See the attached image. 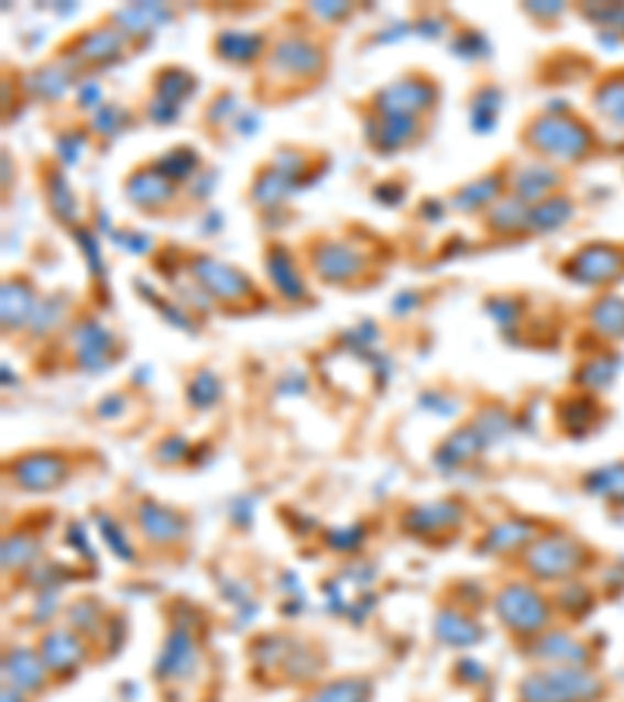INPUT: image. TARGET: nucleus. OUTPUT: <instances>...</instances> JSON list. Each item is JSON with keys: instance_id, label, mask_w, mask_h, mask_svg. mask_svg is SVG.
Segmentation results:
<instances>
[{"instance_id": "1", "label": "nucleus", "mask_w": 624, "mask_h": 702, "mask_svg": "<svg viewBox=\"0 0 624 702\" xmlns=\"http://www.w3.org/2000/svg\"><path fill=\"white\" fill-rule=\"evenodd\" d=\"M522 147L534 156L544 160L549 166H578L596 147L593 129L587 125L581 116L571 113H534L522 125Z\"/></svg>"}, {"instance_id": "2", "label": "nucleus", "mask_w": 624, "mask_h": 702, "mask_svg": "<svg viewBox=\"0 0 624 702\" xmlns=\"http://www.w3.org/2000/svg\"><path fill=\"white\" fill-rule=\"evenodd\" d=\"M185 272L194 285L207 294L212 304L219 306H247L260 309L265 304L260 285L247 275L244 268L231 266L226 260L204 253V250H185Z\"/></svg>"}, {"instance_id": "3", "label": "nucleus", "mask_w": 624, "mask_h": 702, "mask_svg": "<svg viewBox=\"0 0 624 702\" xmlns=\"http://www.w3.org/2000/svg\"><path fill=\"white\" fill-rule=\"evenodd\" d=\"M369 250L347 241V238H331L319 234L309 238V253L306 263L316 282L328 287H360L362 278L369 275Z\"/></svg>"}, {"instance_id": "4", "label": "nucleus", "mask_w": 624, "mask_h": 702, "mask_svg": "<svg viewBox=\"0 0 624 702\" xmlns=\"http://www.w3.org/2000/svg\"><path fill=\"white\" fill-rule=\"evenodd\" d=\"M603 690V681L581 665H547L522 681L518 696L522 702H596Z\"/></svg>"}, {"instance_id": "5", "label": "nucleus", "mask_w": 624, "mask_h": 702, "mask_svg": "<svg viewBox=\"0 0 624 702\" xmlns=\"http://www.w3.org/2000/svg\"><path fill=\"white\" fill-rule=\"evenodd\" d=\"M265 69L275 81L313 85L328 73V51L306 32H287L272 41Z\"/></svg>"}, {"instance_id": "6", "label": "nucleus", "mask_w": 624, "mask_h": 702, "mask_svg": "<svg viewBox=\"0 0 624 702\" xmlns=\"http://www.w3.org/2000/svg\"><path fill=\"white\" fill-rule=\"evenodd\" d=\"M493 612L515 637H540L544 630H549V618H552L547 596L525 581L503 584L493 596Z\"/></svg>"}, {"instance_id": "7", "label": "nucleus", "mask_w": 624, "mask_h": 702, "mask_svg": "<svg viewBox=\"0 0 624 702\" xmlns=\"http://www.w3.org/2000/svg\"><path fill=\"white\" fill-rule=\"evenodd\" d=\"M440 107V85L425 73H406L387 85H381L375 95L369 97L372 113L379 116H413L425 119Z\"/></svg>"}, {"instance_id": "8", "label": "nucleus", "mask_w": 624, "mask_h": 702, "mask_svg": "<svg viewBox=\"0 0 624 702\" xmlns=\"http://www.w3.org/2000/svg\"><path fill=\"white\" fill-rule=\"evenodd\" d=\"M129 47H132V41L125 39L113 22H103V25H91V29L73 35L59 47L57 57L66 59L78 76L88 78L85 73H97V69L122 63Z\"/></svg>"}, {"instance_id": "9", "label": "nucleus", "mask_w": 624, "mask_h": 702, "mask_svg": "<svg viewBox=\"0 0 624 702\" xmlns=\"http://www.w3.org/2000/svg\"><path fill=\"white\" fill-rule=\"evenodd\" d=\"M587 566V550L568 534H537L525 550V569L537 581H571Z\"/></svg>"}, {"instance_id": "10", "label": "nucleus", "mask_w": 624, "mask_h": 702, "mask_svg": "<svg viewBox=\"0 0 624 702\" xmlns=\"http://www.w3.org/2000/svg\"><path fill=\"white\" fill-rule=\"evenodd\" d=\"M559 272L571 285L605 287L624 278V248L609 241H590L578 248L566 263H559Z\"/></svg>"}, {"instance_id": "11", "label": "nucleus", "mask_w": 624, "mask_h": 702, "mask_svg": "<svg viewBox=\"0 0 624 702\" xmlns=\"http://www.w3.org/2000/svg\"><path fill=\"white\" fill-rule=\"evenodd\" d=\"M10 481L29 494H47L69 481V459L59 450H32L7 462Z\"/></svg>"}, {"instance_id": "12", "label": "nucleus", "mask_w": 624, "mask_h": 702, "mask_svg": "<svg viewBox=\"0 0 624 702\" xmlns=\"http://www.w3.org/2000/svg\"><path fill=\"white\" fill-rule=\"evenodd\" d=\"M122 194H125V200H129L138 212H144V216H163V212L178 200L182 188L156 169L153 160H147V163H141L138 169H132L125 175Z\"/></svg>"}, {"instance_id": "13", "label": "nucleus", "mask_w": 624, "mask_h": 702, "mask_svg": "<svg viewBox=\"0 0 624 702\" xmlns=\"http://www.w3.org/2000/svg\"><path fill=\"white\" fill-rule=\"evenodd\" d=\"M362 125H365L362 129L365 147L375 151L379 156H397L406 147H416L422 134H425L422 119H413V116H379L365 110Z\"/></svg>"}, {"instance_id": "14", "label": "nucleus", "mask_w": 624, "mask_h": 702, "mask_svg": "<svg viewBox=\"0 0 624 702\" xmlns=\"http://www.w3.org/2000/svg\"><path fill=\"white\" fill-rule=\"evenodd\" d=\"M39 285L25 275V272H10L0 285V322H3V334H17L25 331L41 304Z\"/></svg>"}, {"instance_id": "15", "label": "nucleus", "mask_w": 624, "mask_h": 702, "mask_svg": "<svg viewBox=\"0 0 624 702\" xmlns=\"http://www.w3.org/2000/svg\"><path fill=\"white\" fill-rule=\"evenodd\" d=\"M263 268L265 282H269V287L282 297L284 304H303V300L309 297V282H306V275H303L294 250L287 248V244L272 241L263 253Z\"/></svg>"}, {"instance_id": "16", "label": "nucleus", "mask_w": 624, "mask_h": 702, "mask_svg": "<svg viewBox=\"0 0 624 702\" xmlns=\"http://www.w3.org/2000/svg\"><path fill=\"white\" fill-rule=\"evenodd\" d=\"M510 194V166H496V169L478 175L472 182L459 185V188L447 197V207L462 216H484L488 209L503 200Z\"/></svg>"}, {"instance_id": "17", "label": "nucleus", "mask_w": 624, "mask_h": 702, "mask_svg": "<svg viewBox=\"0 0 624 702\" xmlns=\"http://www.w3.org/2000/svg\"><path fill=\"white\" fill-rule=\"evenodd\" d=\"M69 341H73L76 369H81V372H100V369H107L119 360L116 334L97 319H81V322L73 325Z\"/></svg>"}, {"instance_id": "18", "label": "nucleus", "mask_w": 624, "mask_h": 702, "mask_svg": "<svg viewBox=\"0 0 624 702\" xmlns=\"http://www.w3.org/2000/svg\"><path fill=\"white\" fill-rule=\"evenodd\" d=\"M76 69L63 57H51L47 63H41L39 69H32L29 76L22 78V91L29 100H41V103H57L69 95L73 88H78Z\"/></svg>"}, {"instance_id": "19", "label": "nucleus", "mask_w": 624, "mask_h": 702, "mask_svg": "<svg viewBox=\"0 0 624 702\" xmlns=\"http://www.w3.org/2000/svg\"><path fill=\"white\" fill-rule=\"evenodd\" d=\"M562 182H566V172L559 166H549L544 160H528V163L510 169V194L522 197L530 207L559 194Z\"/></svg>"}, {"instance_id": "20", "label": "nucleus", "mask_w": 624, "mask_h": 702, "mask_svg": "<svg viewBox=\"0 0 624 702\" xmlns=\"http://www.w3.org/2000/svg\"><path fill=\"white\" fill-rule=\"evenodd\" d=\"M197 659H200V649H197V640H194V630H190V625L175 622L169 627L166 644L160 649L156 674H160V681H185L188 674H194Z\"/></svg>"}, {"instance_id": "21", "label": "nucleus", "mask_w": 624, "mask_h": 702, "mask_svg": "<svg viewBox=\"0 0 624 702\" xmlns=\"http://www.w3.org/2000/svg\"><path fill=\"white\" fill-rule=\"evenodd\" d=\"M269 35L263 32H244V29H222L212 39V54L238 69H250L269 57Z\"/></svg>"}, {"instance_id": "22", "label": "nucleus", "mask_w": 624, "mask_h": 702, "mask_svg": "<svg viewBox=\"0 0 624 702\" xmlns=\"http://www.w3.org/2000/svg\"><path fill=\"white\" fill-rule=\"evenodd\" d=\"M309 185V178H297V175H291V172L278 169V166H272V163H265L256 169L253 175V182H250V190H247V197H250V204L260 209H282L297 190H303Z\"/></svg>"}, {"instance_id": "23", "label": "nucleus", "mask_w": 624, "mask_h": 702, "mask_svg": "<svg viewBox=\"0 0 624 702\" xmlns=\"http://www.w3.org/2000/svg\"><path fill=\"white\" fill-rule=\"evenodd\" d=\"M39 652L44 665H47V671H54V674H73L85 662L88 646L81 640V634L73 630V627H51L41 637Z\"/></svg>"}, {"instance_id": "24", "label": "nucleus", "mask_w": 624, "mask_h": 702, "mask_svg": "<svg viewBox=\"0 0 624 702\" xmlns=\"http://www.w3.org/2000/svg\"><path fill=\"white\" fill-rule=\"evenodd\" d=\"M462 515H466V509L456 500H435V503H422L416 509H409L403 525L418 540H431L435 544L444 531H456L459 528Z\"/></svg>"}, {"instance_id": "25", "label": "nucleus", "mask_w": 624, "mask_h": 702, "mask_svg": "<svg viewBox=\"0 0 624 702\" xmlns=\"http://www.w3.org/2000/svg\"><path fill=\"white\" fill-rule=\"evenodd\" d=\"M138 531L156 547H172V544H178L188 534V518L178 509H172V506L156 503V500H141V506H138Z\"/></svg>"}, {"instance_id": "26", "label": "nucleus", "mask_w": 624, "mask_h": 702, "mask_svg": "<svg viewBox=\"0 0 624 702\" xmlns=\"http://www.w3.org/2000/svg\"><path fill=\"white\" fill-rule=\"evenodd\" d=\"M172 20H175V10L166 3H129V7L110 13V22L129 41H138V35L151 39L156 29L169 25Z\"/></svg>"}, {"instance_id": "27", "label": "nucleus", "mask_w": 624, "mask_h": 702, "mask_svg": "<svg viewBox=\"0 0 624 702\" xmlns=\"http://www.w3.org/2000/svg\"><path fill=\"white\" fill-rule=\"evenodd\" d=\"M537 540V525L528 518H510L500 522L484 531V537L478 540V552L481 556H506V552L528 550L530 544Z\"/></svg>"}, {"instance_id": "28", "label": "nucleus", "mask_w": 624, "mask_h": 702, "mask_svg": "<svg viewBox=\"0 0 624 702\" xmlns=\"http://www.w3.org/2000/svg\"><path fill=\"white\" fill-rule=\"evenodd\" d=\"M41 185H44V200H47V209L54 212V219L63 222V226H69V231L81 226V222H78V219H81V207H78L76 190L69 185L63 166H47Z\"/></svg>"}, {"instance_id": "29", "label": "nucleus", "mask_w": 624, "mask_h": 702, "mask_svg": "<svg viewBox=\"0 0 624 702\" xmlns=\"http://www.w3.org/2000/svg\"><path fill=\"white\" fill-rule=\"evenodd\" d=\"M528 212L530 204H525L522 197L515 194H506L503 200H496L484 216H481V226L493 238H525V228H528Z\"/></svg>"}, {"instance_id": "30", "label": "nucleus", "mask_w": 624, "mask_h": 702, "mask_svg": "<svg viewBox=\"0 0 624 702\" xmlns=\"http://www.w3.org/2000/svg\"><path fill=\"white\" fill-rule=\"evenodd\" d=\"M3 674H7V681H13L17 690H41L47 678V665L41 659L39 649L13 646L3 656Z\"/></svg>"}, {"instance_id": "31", "label": "nucleus", "mask_w": 624, "mask_h": 702, "mask_svg": "<svg viewBox=\"0 0 624 702\" xmlns=\"http://www.w3.org/2000/svg\"><path fill=\"white\" fill-rule=\"evenodd\" d=\"M578 212V204L568 194H552L547 200L534 204L528 212V228L525 238H537V234H552L562 226H568Z\"/></svg>"}, {"instance_id": "32", "label": "nucleus", "mask_w": 624, "mask_h": 702, "mask_svg": "<svg viewBox=\"0 0 624 702\" xmlns=\"http://www.w3.org/2000/svg\"><path fill=\"white\" fill-rule=\"evenodd\" d=\"M587 649L581 640H574L568 630H544L540 637H534L530 656L544 659L549 665H581L587 659Z\"/></svg>"}, {"instance_id": "33", "label": "nucleus", "mask_w": 624, "mask_h": 702, "mask_svg": "<svg viewBox=\"0 0 624 702\" xmlns=\"http://www.w3.org/2000/svg\"><path fill=\"white\" fill-rule=\"evenodd\" d=\"M590 103H593V113L603 122L624 129V69L600 78L590 91Z\"/></svg>"}, {"instance_id": "34", "label": "nucleus", "mask_w": 624, "mask_h": 702, "mask_svg": "<svg viewBox=\"0 0 624 702\" xmlns=\"http://www.w3.org/2000/svg\"><path fill=\"white\" fill-rule=\"evenodd\" d=\"M197 85H200V81H197V76H194L190 69L169 63V66H160L151 76V95L185 107L190 97L197 95Z\"/></svg>"}, {"instance_id": "35", "label": "nucleus", "mask_w": 624, "mask_h": 702, "mask_svg": "<svg viewBox=\"0 0 624 702\" xmlns=\"http://www.w3.org/2000/svg\"><path fill=\"white\" fill-rule=\"evenodd\" d=\"M435 637L440 644L456 646V649H469V646L481 644L484 630L474 625L466 612H459V608H444L435 618Z\"/></svg>"}, {"instance_id": "36", "label": "nucleus", "mask_w": 624, "mask_h": 702, "mask_svg": "<svg viewBox=\"0 0 624 702\" xmlns=\"http://www.w3.org/2000/svg\"><path fill=\"white\" fill-rule=\"evenodd\" d=\"M484 447H488V440L478 435V428H474V425H466V428L453 431V435L437 447L435 462L440 469H456V465H466L469 459H474Z\"/></svg>"}, {"instance_id": "37", "label": "nucleus", "mask_w": 624, "mask_h": 702, "mask_svg": "<svg viewBox=\"0 0 624 702\" xmlns=\"http://www.w3.org/2000/svg\"><path fill=\"white\" fill-rule=\"evenodd\" d=\"M153 166L182 188V185H190V182L200 175V169H204V160H200L197 147L178 144V147H172V151L153 156Z\"/></svg>"}, {"instance_id": "38", "label": "nucleus", "mask_w": 624, "mask_h": 702, "mask_svg": "<svg viewBox=\"0 0 624 702\" xmlns=\"http://www.w3.org/2000/svg\"><path fill=\"white\" fill-rule=\"evenodd\" d=\"M69 294L66 290H54V294H44L39 304V312H35V319L29 325V334L32 338H47V334H54L57 328L66 325V316H69Z\"/></svg>"}, {"instance_id": "39", "label": "nucleus", "mask_w": 624, "mask_h": 702, "mask_svg": "<svg viewBox=\"0 0 624 702\" xmlns=\"http://www.w3.org/2000/svg\"><path fill=\"white\" fill-rule=\"evenodd\" d=\"M590 328L596 334H603L609 341H622L624 338V297L618 294H605L596 304L590 306Z\"/></svg>"}, {"instance_id": "40", "label": "nucleus", "mask_w": 624, "mask_h": 702, "mask_svg": "<svg viewBox=\"0 0 624 702\" xmlns=\"http://www.w3.org/2000/svg\"><path fill=\"white\" fill-rule=\"evenodd\" d=\"M134 119H138V113L129 110V107H122V103H103V107L91 116L88 132L95 134V138H100L103 144H110V141L119 138V134L132 129Z\"/></svg>"}, {"instance_id": "41", "label": "nucleus", "mask_w": 624, "mask_h": 702, "mask_svg": "<svg viewBox=\"0 0 624 702\" xmlns=\"http://www.w3.org/2000/svg\"><path fill=\"white\" fill-rule=\"evenodd\" d=\"M500 107H503V91L496 85H481L472 97V107H469V116H472V129L478 134H491L493 125H496V116H500Z\"/></svg>"}, {"instance_id": "42", "label": "nucleus", "mask_w": 624, "mask_h": 702, "mask_svg": "<svg viewBox=\"0 0 624 702\" xmlns=\"http://www.w3.org/2000/svg\"><path fill=\"white\" fill-rule=\"evenodd\" d=\"M584 491L590 494L603 496V500H612V503H622L624 506V465L615 462V465H605V469H596L584 475Z\"/></svg>"}, {"instance_id": "43", "label": "nucleus", "mask_w": 624, "mask_h": 702, "mask_svg": "<svg viewBox=\"0 0 624 702\" xmlns=\"http://www.w3.org/2000/svg\"><path fill=\"white\" fill-rule=\"evenodd\" d=\"M369 700V681L362 678H343L319 687L306 702H365Z\"/></svg>"}, {"instance_id": "44", "label": "nucleus", "mask_w": 624, "mask_h": 702, "mask_svg": "<svg viewBox=\"0 0 624 702\" xmlns=\"http://www.w3.org/2000/svg\"><path fill=\"white\" fill-rule=\"evenodd\" d=\"M41 556V544L29 534H13L3 540V571H20Z\"/></svg>"}, {"instance_id": "45", "label": "nucleus", "mask_w": 624, "mask_h": 702, "mask_svg": "<svg viewBox=\"0 0 624 702\" xmlns=\"http://www.w3.org/2000/svg\"><path fill=\"white\" fill-rule=\"evenodd\" d=\"M222 397V381L216 372H209V369H200V372H194L188 381V399L194 409H212L216 403Z\"/></svg>"}, {"instance_id": "46", "label": "nucleus", "mask_w": 624, "mask_h": 702, "mask_svg": "<svg viewBox=\"0 0 624 702\" xmlns=\"http://www.w3.org/2000/svg\"><path fill=\"white\" fill-rule=\"evenodd\" d=\"M73 238L78 241V248L85 250V263H88V272L95 278L97 285L107 282V260L100 253V244H97V234L91 231V226H78L73 228Z\"/></svg>"}, {"instance_id": "47", "label": "nucleus", "mask_w": 624, "mask_h": 702, "mask_svg": "<svg viewBox=\"0 0 624 702\" xmlns=\"http://www.w3.org/2000/svg\"><path fill=\"white\" fill-rule=\"evenodd\" d=\"M100 618H103V608H100V600H76L69 606V627L78 630V634H95L100 630Z\"/></svg>"}, {"instance_id": "48", "label": "nucleus", "mask_w": 624, "mask_h": 702, "mask_svg": "<svg viewBox=\"0 0 624 702\" xmlns=\"http://www.w3.org/2000/svg\"><path fill=\"white\" fill-rule=\"evenodd\" d=\"M484 304H488L484 309L491 312L493 322L500 325L503 331L518 325V316H522V300H518V297H512V294H496V297H488Z\"/></svg>"}, {"instance_id": "49", "label": "nucleus", "mask_w": 624, "mask_h": 702, "mask_svg": "<svg viewBox=\"0 0 624 702\" xmlns=\"http://www.w3.org/2000/svg\"><path fill=\"white\" fill-rule=\"evenodd\" d=\"M453 54L459 59H484L491 57V41L484 39L478 29H462L456 32Z\"/></svg>"}, {"instance_id": "50", "label": "nucleus", "mask_w": 624, "mask_h": 702, "mask_svg": "<svg viewBox=\"0 0 624 702\" xmlns=\"http://www.w3.org/2000/svg\"><path fill=\"white\" fill-rule=\"evenodd\" d=\"M141 116L151 122V125H160V129H166L172 122H178L182 119V107L178 103H172V100H163V97L151 95L144 100V107H141Z\"/></svg>"}, {"instance_id": "51", "label": "nucleus", "mask_w": 624, "mask_h": 702, "mask_svg": "<svg viewBox=\"0 0 624 702\" xmlns=\"http://www.w3.org/2000/svg\"><path fill=\"white\" fill-rule=\"evenodd\" d=\"M615 379V362L612 357H596V360H587V365L581 369V384L584 387H605Z\"/></svg>"}, {"instance_id": "52", "label": "nucleus", "mask_w": 624, "mask_h": 702, "mask_svg": "<svg viewBox=\"0 0 624 702\" xmlns=\"http://www.w3.org/2000/svg\"><path fill=\"white\" fill-rule=\"evenodd\" d=\"M88 141H91V132H88V129H78V132H63L57 138L59 160H63L66 166L78 163V156H81V151L88 147Z\"/></svg>"}, {"instance_id": "53", "label": "nucleus", "mask_w": 624, "mask_h": 702, "mask_svg": "<svg viewBox=\"0 0 624 702\" xmlns=\"http://www.w3.org/2000/svg\"><path fill=\"white\" fill-rule=\"evenodd\" d=\"M107 100H103V88H100V81L95 76L81 78L76 88V107L78 110H85V113L95 116L100 107H103Z\"/></svg>"}, {"instance_id": "54", "label": "nucleus", "mask_w": 624, "mask_h": 702, "mask_svg": "<svg viewBox=\"0 0 624 702\" xmlns=\"http://www.w3.org/2000/svg\"><path fill=\"white\" fill-rule=\"evenodd\" d=\"M110 238L116 241V248L125 250V253H134V256H144L151 250V238L141 234V231H134V228H113Z\"/></svg>"}, {"instance_id": "55", "label": "nucleus", "mask_w": 624, "mask_h": 702, "mask_svg": "<svg viewBox=\"0 0 624 702\" xmlns=\"http://www.w3.org/2000/svg\"><path fill=\"white\" fill-rule=\"evenodd\" d=\"M100 534L107 537V544L113 547V552L119 556V559H125V562H134V552H132V544H129V537H125V531L116 525V522H110V518H100Z\"/></svg>"}, {"instance_id": "56", "label": "nucleus", "mask_w": 624, "mask_h": 702, "mask_svg": "<svg viewBox=\"0 0 624 702\" xmlns=\"http://www.w3.org/2000/svg\"><path fill=\"white\" fill-rule=\"evenodd\" d=\"M309 13L322 22H347L357 13V7H353V3H331V0H322V3H309Z\"/></svg>"}, {"instance_id": "57", "label": "nucleus", "mask_w": 624, "mask_h": 702, "mask_svg": "<svg viewBox=\"0 0 624 702\" xmlns=\"http://www.w3.org/2000/svg\"><path fill=\"white\" fill-rule=\"evenodd\" d=\"M534 22H552L559 20L566 13V3H556V0H547V3H525L522 7Z\"/></svg>"}, {"instance_id": "58", "label": "nucleus", "mask_w": 624, "mask_h": 702, "mask_svg": "<svg viewBox=\"0 0 624 702\" xmlns=\"http://www.w3.org/2000/svg\"><path fill=\"white\" fill-rule=\"evenodd\" d=\"M185 456H188V443H185L182 437H166V440L160 443L156 459H160L163 465H175V462H182Z\"/></svg>"}, {"instance_id": "59", "label": "nucleus", "mask_w": 624, "mask_h": 702, "mask_svg": "<svg viewBox=\"0 0 624 702\" xmlns=\"http://www.w3.org/2000/svg\"><path fill=\"white\" fill-rule=\"evenodd\" d=\"M372 197L379 200L381 207H399V204L406 200V185H394V182L387 178V182H381L379 188L372 190Z\"/></svg>"}, {"instance_id": "60", "label": "nucleus", "mask_w": 624, "mask_h": 702, "mask_svg": "<svg viewBox=\"0 0 624 702\" xmlns=\"http://www.w3.org/2000/svg\"><path fill=\"white\" fill-rule=\"evenodd\" d=\"M234 113H241L238 97L231 95V91H222L219 100H216V110H209V119H212V122H222V119H228V116H234Z\"/></svg>"}, {"instance_id": "61", "label": "nucleus", "mask_w": 624, "mask_h": 702, "mask_svg": "<svg viewBox=\"0 0 624 702\" xmlns=\"http://www.w3.org/2000/svg\"><path fill=\"white\" fill-rule=\"evenodd\" d=\"M357 540H360V531H341V534L335 531L331 537H328V544H331V547H338L341 552L353 550V544H357Z\"/></svg>"}, {"instance_id": "62", "label": "nucleus", "mask_w": 624, "mask_h": 702, "mask_svg": "<svg viewBox=\"0 0 624 702\" xmlns=\"http://www.w3.org/2000/svg\"><path fill=\"white\" fill-rule=\"evenodd\" d=\"M10 185H13V178H10V151H3V197H10Z\"/></svg>"}]
</instances>
